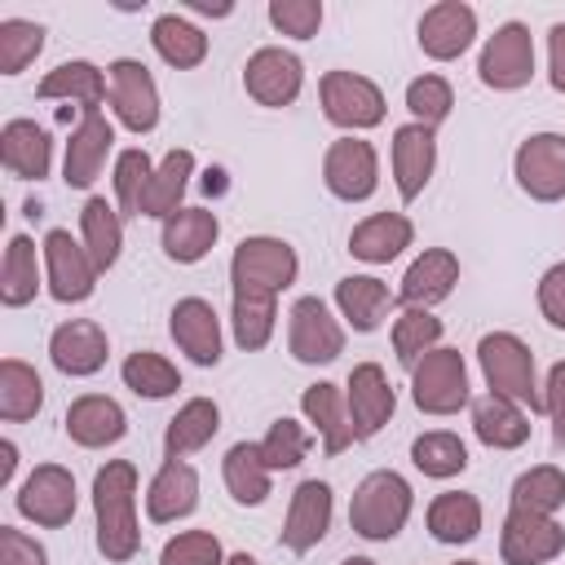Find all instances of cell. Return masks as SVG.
<instances>
[{"instance_id": "cell-1", "label": "cell", "mask_w": 565, "mask_h": 565, "mask_svg": "<svg viewBox=\"0 0 565 565\" xmlns=\"http://www.w3.org/2000/svg\"><path fill=\"white\" fill-rule=\"evenodd\" d=\"M93 525H97V552L110 565H124L141 552L137 463L132 459H106L93 472Z\"/></svg>"}, {"instance_id": "cell-2", "label": "cell", "mask_w": 565, "mask_h": 565, "mask_svg": "<svg viewBox=\"0 0 565 565\" xmlns=\"http://www.w3.org/2000/svg\"><path fill=\"white\" fill-rule=\"evenodd\" d=\"M415 512V490L402 472L393 468H375L366 472L358 486H353V499H349V530L366 543H388L406 530Z\"/></svg>"}, {"instance_id": "cell-3", "label": "cell", "mask_w": 565, "mask_h": 565, "mask_svg": "<svg viewBox=\"0 0 565 565\" xmlns=\"http://www.w3.org/2000/svg\"><path fill=\"white\" fill-rule=\"evenodd\" d=\"M477 366L486 380V393H499L516 406H525L530 415L543 411V384H539V366L530 344L516 331H486L477 340Z\"/></svg>"}, {"instance_id": "cell-4", "label": "cell", "mask_w": 565, "mask_h": 565, "mask_svg": "<svg viewBox=\"0 0 565 565\" xmlns=\"http://www.w3.org/2000/svg\"><path fill=\"white\" fill-rule=\"evenodd\" d=\"M300 278V256L278 234H247L230 256V291L282 296Z\"/></svg>"}, {"instance_id": "cell-5", "label": "cell", "mask_w": 565, "mask_h": 565, "mask_svg": "<svg viewBox=\"0 0 565 565\" xmlns=\"http://www.w3.org/2000/svg\"><path fill=\"white\" fill-rule=\"evenodd\" d=\"M318 106H322L327 124H335L344 137L371 132L388 115L384 88L371 75H358V71H327L318 79Z\"/></svg>"}, {"instance_id": "cell-6", "label": "cell", "mask_w": 565, "mask_h": 565, "mask_svg": "<svg viewBox=\"0 0 565 565\" xmlns=\"http://www.w3.org/2000/svg\"><path fill=\"white\" fill-rule=\"evenodd\" d=\"M411 402L424 415H459L463 406H472V388H468V362L459 349L437 344L433 353H424L411 371Z\"/></svg>"}, {"instance_id": "cell-7", "label": "cell", "mask_w": 565, "mask_h": 565, "mask_svg": "<svg viewBox=\"0 0 565 565\" xmlns=\"http://www.w3.org/2000/svg\"><path fill=\"white\" fill-rule=\"evenodd\" d=\"M287 353L300 366H327L344 353V322L322 296H296L287 309Z\"/></svg>"}, {"instance_id": "cell-8", "label": "cell", "mask_w": 565, "mask_h": 565, "mask_svg": "<svg viewBox=\"0 0 565 565\" xmlns=\"http://www.w3.org/2000/svg\"><path fill=\"white\" fill-rule=\"evenodd\" d=\"M13 508H18L22 521H31V525H40V530H62V525H71V516H75V508H79V490H75L71 468H62V463H35V468L22 477V486H18V494H13Z\"/></svg>"}, {"instance_id": "cell-9", "label": "cell", "mask_w": 565, "mask_h": 565, "mask_svg": "<svg viewBox=\"0 0 565 565\" xmlns=\"http://www.w3.org/2000/svg\"><path fill=\"white\" fill-rule=\"evenodd\" d=\"M477 79L494 93H516L534 79V35L525 22H503L477 53Z\"/></svg>"}, {"instance_id": "cell-10", "label": "cell", "mask_w": 565, "mask_h": 565, "mask_svg": "<svg viewBox=\"0 0 565 565\" xmlns=\"http://www.w3.org/2000/svg\"><path fill=\"white\" fill-rule=\"evenodd\" d=\"M40 252H44V291L57 305H84L97 291L102 269L93 265L88 247L71 230H49Z\"/></svg>"}, {"instance_id": "cell-11", "label": "cell", "mask_w": 565, "mask_h": 565, "mask_svg": "<svg viewBox=\"0 0 565 565\" xmlns=\"http://www.w3.org/2000/svg\"><path fill=\"white\" fill-rule=\"evenodd\" d=\"M106 75H110V97L106 102L115 110V124L128 128V132H137V137L154 132L163 102H159V84H154L150 66L141 57H115L106 66Z\"/></svg>"}, {"instance_id": "cell-12", "label": "cell", "mask_w": 565, "mask_h": 565, "mask_svg": "<svg viewBox=\"0 0 565 565\" xmlns=\"http://www.w3.org/2000/svg\"><path fill=\"white\" fill-rule=\"evenodd\" d=\"M322 185L340 203H366L380 190V154L366 137H335L322 154Z\"/></svg>"}, {"instance_id": "cell-13", "label": "cell", "mask_w": 565, "mask_h": 565, "mask_svg": "<svg viewBox=\"0 0 565 565\" xmlns=\"http://www.w3.org/2000/svg\"><path fill=\"white\" fill-rule=\"evenodd\" d=\"M512 177L525 199L561 203L565 199V132H530L512 154Z\"/></svg>"}, {"instance_id": "cell-14", "label": "cell", "mask_w": 565, "mask_h": 565, "mask_svg": "<svg viewBox=\"0 0 565 565\" xmlns=\"http://www.w3.org/2000/svg\"><path fill=\"white\" fill-rule=\"evenodd\" d=\"M243 88L256 106H269V110H282L300 97L305 88V62L282 49V44H260L247 62H243Z\"/></svg>"}, {"instance_id": "cell-15", "label": "cell", "mask_w": 565, "mask_h": 565, "mask_svg": "<svg viewBox=\"0 0 565 565\" xmlns=\"http://www.w3.org/2000/svg\"><path fill=\"white\" fill-rule=\"evenodd\" d=\"M331 516H335V490H331L327 481H318V477H305V481L291 490V503H287L278 543H282L291 556H305V552H313V547L327 539Z\"/></svg>"}, {"instance_id": "cell-16", "label": "cell", "mask_w": 565, "mask_h": 565, "mask_svg": "<svg viewBox=\"0 0 565 565\" xmlns=\"http://www.w3.org/2000/svg\"><path fill=\"white\" fill-rule=\"evenodd\" d=\"M565 552V525L556 516L508 508L499 530V561L503 565H547Z\"/></svg>"}, {"instance_id": "cell-17", "label": "cell", "mask_w": 565, "mask_h": 565, "mask_svg": "<svg viewBox=\"0 0 565 565\" xmlns=\"http://www.w3.org/2000/svg\"><path fill=\"white\" fill-rule=\"evenodd\" d=\"M415 40L424 49V57L433 62H455L472 49L477 40V9L463 4V0H437L419 13V26H415Z\"/></svg>"}, {"instance_id": "cell-18", "label": "cell", "mask_w": 565, "mask_h": 565, "mask_svg": "<svg viewBox=\"0 0 565 565\" xmlns=\"http://www.w3.org/2000/svg\"><path fill=\"white\" fill-rule=\"evenodd\" d=\"M168 335L172 344L194 362V366H216L225 335H221V313L212 309V300L203 296H181L168 309Z\"/></svg>"}, {"instance_id": "cell-19", "label": "cell", "mask_w": 565, "mask_h": 565, "mask_svg": "<svg viewBox=\"0 0 565 565\" xmlns=\"http://www.w3.org/2000/svg\"><path fill=\"white\" fill-rule=\"evenodd\" d=\"M110 150H115V124H110L102 110L79 115V124L71 128L66 150H62V181H66L71 190H88V185L102 177Z\"/></svg>"}, {"instance_id": "cell-20", "label": "cell", "mask_w": 565, "mask_h": 565, "mask_svg": "<svg viewBox=\"0 0 565 565\" xmlns=\"http://www.w3.org/2000/svg\"><path fill=\"white\" fill-rule=\"evenodd\" d=\"M106 358H110V340H106V327L93 318H66L49 335V362L71 380L97 375Z\"/></svg>"}, {"instance_id": "cell-21", "label": "cell", "mask_w": 565, "mask_h": 565, "mask_svg": "<svg viewBox=\"0 0 565 565\" xmlns=\"http://www.w3.org/2000/svg\"><path fill=\"white\" fill-rule=\"evenodd\" d=\"M344 402H349V419H353V437L371 441L397 411V393L384 375L380 362H358L344 380Z\"/></svg>"}, {"instance_id": "cell-22", "label": "cell", "mask_w": 565, "mask_h": 565, "mask_svg": "<svg viewBox=\"0 0 565 565\" xmlns=\"http://www.w3.org/2000/svg\"><path fill=\"white\" fill-rule=\"evenodd\" d=\"M388 163H393V185L402 194V203H415L433 172H437V132L424 124H402L393 128V146H388Z\"/></svg>"}, {"instance_id": "cell-23", "label": "cell", "mask_w": 565, "mask_h": 565, "mask_svg": "<svg viewBox=\"0 0 565 565\" xmlns=\"http://www.w3.org/2000/svg\"><path fill=\"white\" fill-rule=\"evenodd\" d=\"M62 428H66V437H71L79 450H106V446L124 441L128 415H124V406H119L115 397H106V393H79V397H71V406H66V415H62Z\"/></svg>"}, {"instance_id": "cell-24", "label": "cell", "mask_w": 565, "mask_h": 565, "mask_svg": "<svg viewBox=\"0 0 565 565\" xmlns=\"http://www.w3.org/2000/svg\"><path fill=\"white\" fill-rule=\"evenodd\" d=\"M459 256L450 252V247H424L411 265H406V274H402V287H397V305H406V309H437L450 291H455V282H459Z\"/></svg>"}, {"instance_id": "cell-25", "label": "cell", "mask_w": 565, "mask_h": 565, "mask_svg": "<svg viewBox=\"0 0 565 565\" xmlns=\"http://www.w3.org/2000/svg\"><path fill=\"white\" fill-rule=\"evenodd\" d=\"M331 300H335L340 322L349 331H358V335L380 331L384 318L397 309V291H388V282L375 278V274H349V278H340Z\"/></svg>"}, {"instance_id": "cell-26", "label": "cell", "mask_w": 565, "mask_h": 565, "mask_svg": "<svg viewBox=\"0 0 565 565\" xmlns=\"http://www.w3.org/2000/svg\"><path fill=\"white\" fill-rule=\"evenodd\" d=\"M35 97L40 102H75L79 115H88V110H102V102L110 97V75H106V66H97L88 57H71V62H57L53 71H44V79L35 84Z\"/></svg>"}, {"instance_id": "cell-27", "label": "cell", "mask_w": 565, "mask_h": 565, "mask_svg": "<svg viewBox=\"0 0 565 565\" xmlns=\"http://www.w3.org/2000/svg\"><path fill=\"white\" fill-rule=\"evenodd\" d=\"M199 508V472L190 459H163L146 486V516L154 525L185 521Z\"/></svg>"}, {"instance_id": "cell-28", "label": "cell", "mask_w": 565, "mask_h": 565, "mask_svg": "<svg viewBox=\"0 0 565 565\" xmlns=\"http://www.w3.org/2000/svg\"><path fill=\"white\" fill-rule=\"evenodd\" d=\"M300 415L305 424L313 428V437L322 441L327 455H344L358 437H353V419H349V402H344V388L331 384V380H318L300 393Z\"/></svg>"}, {"instance_id": "cell-29", "label": "cell", "mask_w": 565, "mask_h": 565, "mask_svg": "<svg viewBox=\"0 0 565 565\" xmlns=\"http://www.w3.org/2000/svg\"><path fill=\"white\" fill-rule=\"evenodd\" d=\"M0 163L18 181H44L53 172V137L35 119H4L0 128Z\"/></svg>"}, {"instance_id": "cell-30", "label": "cell", "mask_w": 565, "mask_h": 565, "mask_svg": "<svg viewBox=\"0 0 565 565\" xmlns=\"http://www.w3.org/2000/svg\"><path fill=\"white\" fill-rule=\"evenodd\" d=\"M415 243V221L406 212H371L349 230V256L362 265H388Z\"/></svg>"}, {"instance_id": "cell-31", "label": "cell", "mask_w": 565, "mask_h": 565, "mask_svg": "<svg viewBox=\"0 0 565 565\" xmlns=\"http://www.w3.org/2000/svg\"><path fill=\"white\" fill-rule=\"evenodd\" d=\"M221 238V216L207 207H181L163 221L159 230V247L172 265H199Z\"/></svg>"}, {"instance_id": "cell-32", "label": "cell", "mask_w": 565, "mask_h": 565, "mask_svg": "<svg viewBox=\"0 0 565 565\" xmlns=\"http://www.w3.org/2000/svg\"><path fill=\"white\" fill-rule=\"evenodd\" d=\"M40 287H44V252L35 247L31 234H9L0 256V305L22 309L40 296Z\"/></svg>"}, {"instance_id": "cell-33", "label": "cell", "mask_w": 565, "mask_h": 565, "mask_svg": "<svg viewBox=\"0 0 565 565\" xmlns=\"http://www.w3.org/2000/svg\"><path fill=\"white\" fill-rule=\"evenodd\" d=\"M530 428H534L530 411L508 402V397H499V393H481L472 402V433L490 450H521L530 441Z\"/></svg>"}, {"instance_id": "cell-34", "label": "cell", "mask_w": 565, "mask_h": 565, "mask_svg": "<svg viewBox=\"0 0 565 565\" xmlns=\"http://www.w3.org/2000/svg\"><path fill=\"white\" fill-rule=\"evenodd\" d=\"M424 525H428V534H433L437 543L459 547V543H472V539L481 534L486 508H481V499L468 494V490H441V494H433V503H428V512H424Z\"/></svg>"}, {"instance_id": "cell-35", "label": "cell", "mask_w": 565, "mask_h": 565, "mask_svg": "<svg viewBox=\"0 0 565 565\" xmlns=\"http://www.w3.org/2000/svg\"><path fill=\"white\" fill-rule=\"evenodd\" d=\"M221 433V406L212 397H185L163 428V459H190Z\"/></svg>"}, {"instance_id": "cell-36", "label": "cell", "mask_w": 565, "mask_h": 565, "mask_svg": "<svg viewBox=\"0 0 565 565\" xmlns=\"http://www.w3.org/2000/svg\"><path fill=\"white\" fill-rule=\"evenodd\" d=\"M150 49L159 53V62H168L172 71H194L207 62V35L199 22H190L185 13H159L150 22Z\"/></svg>"}, {"instance_id": "cell-37", "label": "cell", "mask_w": 565, "mask_h": 565, "mask_svg": "<svg viewBox=\"0 0 565 565\" xmlns=\"http://www.w3.org/2000/svg\"><path fill=\"white\" fill-rule=\"evenodd\" d=\"M79 243L88 247L93 265L106 274L119 265L124 252V212L115 203H106V194H88L79 207Z\"/></svg>"}, {"instance_id": "cell-38", "label": "cell", "mask_w": 565, "mask_h": 565, "mask_svg": "<svg viewBox=\"0 0 565 565\" xmlns=\"http://www.w3.org/2000/svg\"><path fill=\"white\" fill-rule=\"evenodd\" d=\"M221 481H225V490H230V499H234L238 508H260V503L269 499V490H274V472L265 468L256 441H234V446L225 450V459H221Z\"/></svg>"}, {"instance_id": "cell-39", "label": "cell", "mask_w": 565, "mask_h": 565, "mask_svg": "<svg viewBox=\"0 0 565 565\" xmlns=\"http://www.w3.org/2000/svg\"><path fill=\"white\" fill-rule=\"evenodd\" d=\"M190 177H194V154H190L185 146H172V150L154 163V177H150L141 216L168 221L172 212H181V207H185L181 199H185V190H190Z\"/></svg>"}, {"instance_id": "cell-40", "label": "cell", "mask_w": 565, "mask_h": 565, "mask_svg": "<svg viewBox=\"0 0 565 565\" xmlns=\"http://www.w3.org/2000/svg\"><path fill=\"white\" fill-rule=\"evenodd\" d=\"M44 411V380L31 362L4 358L0 362V419L4 424H26Z\"/></svg>"}, {"instance_id": "cell-41", "label": "cell", "mask_w": 565, "mask_h": 565, "mask_svg": "<svg viewBox=\"0 0 565 565\" xmlns=\"http://www.w3.org/2000/svg\"><path fill=\"white\" fill-rule=\"evenodd\" d=\"M278 331V296H247L234 291L230 300V335L243 353H260Z\"/></svg>"}, {"instance_id": "cell-42", "label": "cell", "mask_w": 565, "mask_h": 565, "mask_svg": "<svg viewBox=\"0 0 565 565\" xmlns=\"http://www.w3.org/2000/svg\"><path fill=\"white\" fill-rule=\"evenodd\" d=\"M388 335H393V353H397V362H402L406 371H415V362L441 344L446 327H441V318H437L433 309H406V305H397V313H393V331H388Z\"/></svg>"}, {"instance_id": "cell-43", "label": "cell", "mask_w": 565, "mask_h": 565, "mask_svg": "<svg viewBox=\"0 0 565 565\" xmlns=\"http://www.w3.org/2000/svg\"><path fill=\"white\" fill-rule=\"evenodd\" d=\"M119 380H124V388H132V393L146 397V402H163V397H172V393L181 388L177 362H168V358L154 353V349L128 353V358L119 362Z\"/></svg>"}, {"instance_id": "cell-44", "label": "cell", "mask_w": 565, "mask_h": 565, "mask_svg": "<svg viewBox=\"0 0 565 565\" xmlns=\"http://www.w3.org/2000/svg\"><path fill=\"white\" fill-rule=\"evenodd\" d=\"M411 463H415V472H424L433 481H450L468 468V446L450 428H428L411 441Z\"/></svg>"}, {"instance_id": "cell-45", "label": "cell", "mask_w": 565, "mask_h": 565, "mask_svg": "<svg viewBox=\"0 0 565 565\" xmlns=\"http://www.w3.org/2000/svg\"><path fill=\"white\" fill-rule=\"evenodd\" d=\"M508 508L521 512H539V516H556L565 508V472L556 463H534L512 481Z\"/></svg>"}, {"instance_id": "cell-46", "label": "cell", "mask_w": 565, "mask_h": 565, "mask_svg": "<svg viewBox=\"0 0 565 565\" xmlns=\"http://www.w3.org/2000/svg\"><path fill=\"white\" fill-rule=\"evenodd\" d=\"M309 446H313V428H309L305 419H291V415H278V419L265 428V437L256 441V450H260V459H265L269 472H291V468H300L305 455H309Z\"/></svg>"}, {"instance_id": "cell-47", "label": "cell", "mask_w": 565, "mask_h": 565, "mask_svg": "<svg viewBox=\"0 0 565 565\" xmlns=\"http://www.w3.org/2000/svg\"><path fill=\"white\" fill-rule=\"evenodd\" d=\"M150 177H154V159H150L141 146H128V150H119V154H115L110 185H115V207H119L124 216H141V203H146Z\"/></svg>"}, {"instance_id": "cell-48", "label": "cell", "mask_w": 565, "mask_h": 565, "mask_svg": "<svg viewBox=\"0 0 565 565\" xmlns=\"http://www.w3.org/2000/svg\"><path fill=\"white\" fill-rule=\"evenodd\" d=\"M406 110H411V124H424V128H441L446 119H450V110H455V88H450V79L446 75H415L411 84H406Z\"/></svg>"}, {"instance_id": "cell-49", "label": "cell", "mask_w": 565, "mask_h": 565, "mask_svg": "<svg viewBox=\"0 0 565 565\" xmlns=\"http://www.w3.org/2000/svg\"><path fill=\"white\" fill-rule=\"evenodd\" d=\"M44 35L31 18H0V75H22L44 53Z\"/></svg>"}, {"instance_id": "cell-50", "label": "cell", "mask_w": 565, "mask_h": 565, "mask_svg": "<svg viewBox=\"0 0 565 565\" xmlns=\"http://www.w3.org/2000/svg\"><path fill=\"white\" fill-rule=\"evenodd\" d=\"M265 18H269V26H274L278 35H287V40H313V35L322 31L327 9H322V0H269Z\"/></svg>"}, {"instance_id": "cell-51", "label": "cell", "mask_w": 565, "mask_h": 565, "mask_svg": "<svg viewBox=\"0 0 565 565\" xmlns=\"http://www.w3.org/2000/svg\"><path fill=\"white\" fill-rule=\"evenodd\" d=\"M159 565H225V547L212 530H181L163 543Z\"/></svg>"}, {"instance_id": "cell-52", "label": "cell", "mask_w": 565, "mask_h": 565, "mask_svg": "<svg viewBox=\"0 0 565 565\" xmlns=\"http://www.w3.org/2000/svg\"><path fill=\"white\" fill-rule=\"evenodd\" d=\"M534 300H539V313H543L556 331H565V260H556V265H547V269L539 274Z\"/></svg>"}, {"instance_id": "cell-53", "label": "cell", "mask_w": 565, "mask_h": 565, "mask_svg": "<svg viewBox=\"0 0 565 565\" xmlns=\"http://www.w3.org/2000/svg\"><path fill=\"white\" fill-rule=\"evenodd\" d=\"M0 565H49V547L18 525H0Z\"/></svg>"}, {"instance_id": "cell-54", "label": "cell", "mask_w": 565, "mask_h": 565, "mask_svg": "<svg viewBox=\"0 0 565 565\" xmlns=\"http://www.w3.org/2000/svg\"><path fill=\"white\" fill-rule=\"evenodd\" d=\"M543 415L552 419V446H565V358L547 366V380H543Z\"/></svg>"}, {"instance_id": "cell-55", "label": "cell", "mask_w": 565, "mask_h": 565, "mask_svg": "<svg viewBox=\"0 0 565 565\" xmlns=\"http://www.w3.org/2000/svg\"><path fill=\"white\" fill-rule=\"evenodd\" d=\"M547 84L565 93V22L547 26Z\"/></svg>"}, {"instance_id": "cell-56", "label": "cell", "mask_w": 565, "mask_h": 565, "mask_svg": "<svg viewBox=\"0 0 565 565\" xmlns=\"http://www.w3.org/2000/svg\"><path fill=\"white\" fill-rule=\"evenodd\" d=\"M185 9L190 13H203V18H230L234 13V0H216V4L212 0H185Z\"/></svg>"}, {"instance_id": "cell-57", "label": "cell", "mask_w": 565, "mask_h": 565, "mask_svg": "<svg viewBox=\"0 0 565 565\" xmlns=\"http://www.w3.org/2000/svg\"><path fill=\"white\" fill-rule=\"evenodd\" d=\"M13 472H18V446L4 437V441H0V486H9Z\"/></svg>"}, {"instance_id": "cell-58", "label": "cell", "mask_w": 565, "mask_h": 565, "mask_svg": "<svg viewBox=\"0 0 565 565\" xmlns=\"http://www.w3.org/2000/svg\"><path fill=\"white\" fill-rule=\"evenodd\" d=\"M225 565H260V561H256L252 552H230V556H225Z\"/></svg>"}, {"instance_id": "cell-59", "label": "cell", "mask_w": 565, "mask_h": 565, "mask_svg": "<svg viewBox=\"0 0 565 565\" xmlns=\"http://www.w3.org/2000/svg\"><path fill=\"white\" fill-rule=\"evenodd\" d=\"M340 565H375V561H371V556H344Z\"/></svg>"}, {"instance_id": "cell-60", "label": "cell", "mask_w": 565, "mask_h": 565, "mask_svg": "<svg viewBox=\"0 0 565 565\" xmlns=\"http://www.w3.org/2000/svg\"><path fill=\"white\" fill-rule=\"evenodd\" d=\"M455 565H481V561H455Z\"/></svg>"}]
</instances>
